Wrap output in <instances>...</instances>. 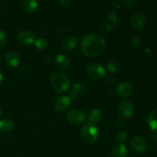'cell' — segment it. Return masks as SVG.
Instances as JSON below:
<instances>
[{
  "label": "cell",
  "mask_w": 157,
  "mask_h": 157,
  "mask_svg": "<svg viewBox=\"0 0 157 157\" xmlns=\"http://www.w3.org/2000/svg\"><path fill=\"white\" fill-rule=\"evenodd\" d=\"M82 52L87 57L99 56L106 48V41L100 34H89L83 38L81 43Z\"/></svg>",
  "instance_id": "6da1fadb"
},
{
  "label": "cell",
  "mask_w": 157,
  "mask_h": 157,
  "mask_svg": "<svg viewBox=\"0 0 157 157\" xmlns=\"http://www.w3.org/2000/svg\"><path fill=\"white\" fill-rule=\"evenodd\" d=\"M52 87L58 93H64L70 88L71 82L65 74L60 71H55L51 76Z\"/></svg>",
  "instance_id": "7a4b0ae2"
},
{
  "label": "cell",
  "mask_w": 157,
  "mask_h": 157,
  "mask_svg": "<svg viewBox=\"0 0 157 157\" xmlns=\"http://www.w3.org/2000/svg\"><path fill=\"white\" fill-rule=\"evenodd\" d=\"M99 131L94 124L87 123L82 127L81 130V137L84 142L88 144H93L98 140Z\"/></svg>",
  "instance_id": "3957f363"
},
{
  "label": "cell",
  "mask_w": 157,
  "mask_h": 157,
  "mask_svg": "<svg viewBox=\"0 0 157 157\" xmlns=\"http://www.w3.org/2000/svg\"><path fill=\"white\" fill-rule=\"evenodd\" d=\"M87 73L94 80H101L105 76V69L99 63H91L87 67Z\"/></svg>",
  "instance_id": "277c9868"
},
{
  "label": "cell",
  "mask_w": 157,
  "mask_h": 157,
  "mask_svg": "<svg viewBox=\"0 0 157 157\" xmlns=\"http://www.w3.org/2000/svg\"><path fill=\"white\" fill-rule=\"evenodd\" d=\"M147 25V18L142 12H136L133 14L130 20V25L135 31H141Z\"/></svg>",
  "instance_id": "5b68a950"
},
{
  "label": "cell",
  "mask_w": 157,
  "mask_h": 157,
  "mask_svg": "<svg viewBox=\"0 0 157 157\" xmlns=\"http://www.w3.org/2000/svg\"><path fill=\"white\" fill-rule=\"evenodd\" d=\"M67 118L71 124L80 125L85 121V113L80 109H72L67 113Z\"/></svg>",
  "instance_id": "8992f818"
},
{
  "label": "cell",
  "mask_w": 157,
  "mask_h": 157,
  "mask_svg": "<svg viewBox=\"0 0 157 157\" xmlns=\"http://www.w3.org/2000/svg\"><path fill=\"white\" fill-rule=\"evenodd\" d=\"M118 112L121 117L130 118L134 113V105L130 101H124L120 103Z\"/></svg>",
  "instance_id": "52a82bcc"
},
{
  "label": "cell",
  "mask_w": 157,
  "mask_h": 157,
  "mask_svg": "<svg viewBox=\"0 0 157 157\" xmlns=\"http://www.w3.org/2000/svg\"><path fill=\"white\" fill-rule=\"evenodd\" d=\"M131 147L138 154H144L147 150V142L142 136H135L131 140Z\"/></svg>",
  "instance_id": "ba28073f"
},
{
  "label": "cell",
  "mask_w": 157,
  "mask_h": 157,
  "mask_svg": "<svg viewBox=\"0 0 157 157\" xmlns=\"http://www.w3.org/2000/svg\"><path fill=\"white\" fill-rule=\"evenodd\" d=\"M133 91V85L130 82H123L117 86L116 89L117 96L119 98H127L132 94Z\"/></svg>",
  "instance_id": "9c48e42d"
},
{
  "label": "cell",
  "mask_w": 157,
  "mask_h": 157,
  "mask_svg": "<svg viewBox=\"0 0 157 157\" xmlns=\"http://www.w3.org/2000/svg\"><path fill=\"white\" fill-rule=\"evenodd\" d=\"M71 101V100L67 96L63 95V96L58 97L55 102V110L60 113L65 112L66 110H68L69 107H70Z\"/></svg>",
  "instance_id": "30bf717a"
},
{
  "label": "cell",
  "mask_w": 157,
  "mask_h": 157,
  "mask_svg": "<svg viewBox=\"0 0 157 157\" xmlns=\"http://www.w3.org/2000/svg\"><path fill=\"white\" fill-rule=\"evenodd\" d=\"M18 41L22 45H30L35 41V36L30 31H22L18 35Z\"/></svg>",
  "instance_id": "8fae6325"
},
{
  "label": "cell",
  "mask_w": 157,
  "mask_h": 157,
  "mask_svg": "<svg viewBox=\"0 0 157 157\" xmlns=\"http://www.w3.org/2000/svg\"><path fill=\"white\" fill-rule=\"evenodd\" d=\"M85 90L86 87L84 84H81V83H76L72 87L70 94H69V98L71 101H76L84 94Z\"/></svg>",
  "instance_id": "7c38bea8"
},
{
  "label": "cell",
  "mask_w": 157,
  "mask_h": 157,
  "mask_svg": "<svg viewBox=\"0 0 157 157\" xmlns=\"http://www.w3.org/2000/svg\"><path fill=\"white\" fill-rule=\"evenodd\" d=\"M5 61L9 67H16L21 63V58L15 52H9L5 57Z\"/></svg>",
  "instance_id": "4fadbf2b"
},
{
  "label": "cell",
  "mask_w": 157,
  "mask_h": 157,
  "mask_svg": "<svg viewBox=\"0 0 157 157\" xmlns=\"http://www.w3.org/2000/svg\"><path fill=\"white\" fill-rule=\"evenodd\" d=\"M78 43V38L77 37L71 36L64 38L61 43V48L64 51H71L76 48Z\"/></svg>",
  "instance_id": "5bb4252c"
},
{
  "label": "cell",
  "mask_w": 157,
  "mask_h": 157,
  "mask_svg": "<svg viewBox=\"0 0 157 157\" xmlns=\"http://www.w3.org/2000/svg\"><path fill=\"white\" fill-rule=\"evenodd\" d=\"M128 150L124 144H118L112 150V157H127Z\"/></svg>",
  "instance_id": "9a60e30c"
},
{
  "label": "cell",
  "mask_w": 157,
  "mask_h": 157,
  "mask_svg": "<svg viewBox=\"0 0 157 157\" xmlns=\"http://www.w3.org/2000/svg\"><path fill=\"white\" fill-rule=\"evenodd\" d=\"M55 64L57 67L61 69H66L68 68L71 66V60L70 58H67V56L63 55H58V56L55 58Z\"/></svg>",
  "instance_id": "2e32d148"
},
{
  "label": "cell",
  "mask_w": 157,
  "mask_h": 157,
  "mask_svg": "<svg viewBox=\"0 0 157 157\" xmlns=\"http://www.w3.org/2000/svg\"><path fill=\"white\" fill-rule=\"evenodd\" d=\"M147 124L153 131L157 132V107L153 109L147 117Z\"/></svg>",
  "instance_id": "e0dca14e"
},
{
  "label": "cell",
  "mask_w": 157,
  "mask_h": 157,
  "mask_svg": "<svg viewBox=\"0 0 157 157\" xmlns=\"http://www.w3.org/2000/svg\"><path fill=\"white\" fill-rule=\"evenodd\" d=\"M103 116H104V113L102 110L100 109H94L89 113L88 120L90 123L95 124V123L100 122L103 119Z\"/></svg>",
  "instance_id": "ac0fdd59"
},
{
  "label": "cell",
  "mask_w": 157,
  "mask_h": 157,
  "mask_svg": "<svg viewBox=\"0 0 157 157\" xmlns=\"http://www.w3.org/2000/svg\"><path fill=\"white\" fill-rule=\"evenodd\" d=\"M22 5L25 10L30 13L36 12L38 8V2L37 0H23Z\"/></svg>",
  "instance_id": "d6986e66"
},
{
  "label": "cell",
  "mask_w": 157,
  "mask_h": 157,
  "mask_svg": "<svg viewBox=\"0 0 157 157\" xmlns=\"http://www.w3.org/2000/svg\"><path fill=\"white\" fill-rule=\"evenodd\" d=\"M15 124L10 119H3L0 121V131L7 133L13 130Z\"/></svg>",
  "instance_id": "ffe728a7"
},
{
  "label": "cell",
  "mask_w": 157,
  "mask_h": 157,
  "mask_svg": "<svg viewBox=\"0 0 157 157\" xmlns=\"http://www.w3.org/2000/svg\"><path fill=\"white\" fill-rule=\"evenodd\" d=\"M121 67V63L116 58H111L109 60L107 64V69L111 74H115L119 71Z\"/></svg>",
  "instance_id": "44dd1931"
},
{
  "label": "cell",
  "mask_w": 157,
  "mask_h": 157,
  "mask_svg": "<svg viewBox=\"0 0 157 157\" xmlns=\"http://www.w3.org/2000/svg\"><path fill=\"white\" fill-rule=\"evenodd\" d=\"M35 44L37 48L41 50V49L47 48V47L48 46V41L46 39L41 38L35 40Z\"/></svg>",
  "instance_id": "7402d4cb"
},
{
  "label": "cell",
  "mask_w": 157,
  "mask_h": 157,
  "mask_svg": "<svg viewBox=\"0 0 157 157\" xmlns=\"http://www.w3.org/2000/svg\"><path fill=\"white\" fill-rule=\"evenodd\" d=\"M117 140L118 144H124V142H126V140H127V134L126 132L124 131H121L117 134Z\"/></svg>",
  "instance_id": "603a6c76"
},
{
  "label": "cell",
  "mask_w": 157,
  "mask_h": 157,
  "mask_svg": "<svg viewBox=\"0 0 157 157\" xmlns=\"http://www.w3.org/2000/svg\"><path fill=\"white\" fill-rule=\"evenodd\" d=\"M7 42V36L6 32L0 30V49H3Z\"/></svg>",
  "instance_id": "cb8c5ba5"
},
{
  "label": "cell",
  "mask_w": 157,
  "mask_h": 157,
  "mask_svg": "<svg viewBox=\"0 0 157 157\" xmlns=\"http://www.w3.org/2000/svg\"><path fill=\"white\" fill-rule=\"evenodd\" d=\"M131 42H132V45H133V47L136 48H138L141 44L140 39L137 36L133 37V38H132Z\"/></svg>",
  "instance_id": "d4e9b609"
},
{
  "label": "cell",
  "mask_w": 157,
  "mask_h": 157,
  "mask_svg": "<svg viewBox=\"0 0 157 157\" xmlns=\"http://www.w3.org/2000/svg\"><path fill=\"white\" fill-rule=\"evenodd\" d=\"M58 2L62 7H68L71 6L73 0H58Z\"/></svg>",
  "instance_id": "484cf974"
},
{
  "label": "cell",
  "mask_w": 157,
  "mask_h": 157,
  "mask_svg": "<svg viewBox=\"0 0 157 157\" xmlns=\"http://www.w3.org/2000/svg\"><path fill=\"white\" fill-rule=\"evenodd\" d=\"M124 4L127 7H132L135 4V0H124Z\"/></svg>",
  "instance_id": "4316f807"
},
{
  "label": "cell",
  "mask_w": 157,
  "mask_h": 157,
  "mask_svg": "<svg viewBox=\"0 0 157 157\" xmlns=\"http://www.w3.org/2000/svg\"><path fill=\"white\" fill-rule=\"evenodd\" d=\"M2 81H3V76H2V75L1 74V72H0V84L2 83Z\"/></svg>",
  "instance_id": "83f0119b"
},
{
  "label": "cell",
  "mask_w": 157,
  "mask_h": 157,
  "mask_svg": "<svg viewBox=\"0 0 157 157\" xmlns=\"http://www.w3.org/2000/svg\"><path fill=\"white\" fill-rule=\"evenodd\" d=\"M2 107L1 106H0V117H1L2 116Z\"/></svg>",
  "instance_id": "f1b7e54d"
},
{
  "label": "cell",
  "mask_w": 157,
  "mask_h": 157,
  "mask_svg": "<svg viewBox=\"0 0 157 157\" xmlns=\"http://www.w3.org/2000/svg\"><path fill=\"white\" fill-rule=\"evenodd\" d=\"M156 143H157V136L156 137Z\"/></svg>",
  "instance_id": "f546056e"
},
{
  "label": "cell",
  "mask_w": 157,
  "mask_h": 157,
  "mask_svg": "<svg viewBox=\"0 0 157 157\" xmlns=\"http://www.w3.org/2000/svg\"><path fill=\"white\" fill-rule=\"evenodd\" d=\"M0 12H1V6H0Z\"/></svg>",
  "instance_id": "4dcf8cb0"
},
{
  "label": "cell",
  "mask_w": 157,
  "mask_h": 157,
  "mask_svg": "<svg viewBox=\"0 0 157 157\" xmlns=\"http://www.w3.org/2000/svg\"><path fill=\"white\" fill-rule=\"evenodd\" d=\"M0 62H1V58H0Z\"/></svg>",
  "instance_id": "1f68e13d"
}]
</instances>
